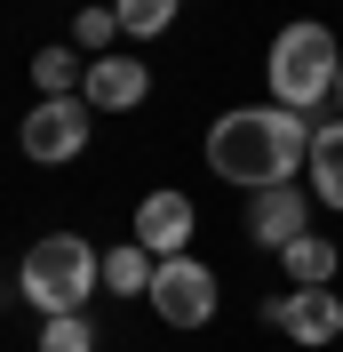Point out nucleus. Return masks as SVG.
Listing matches in <instances>:
<instances>
[{
  "instance_id": "obj_13",
  "label": "nucleus",
  "mask_w": 343,
  "mask_h": 352,
  "mask_svg": "<svg viewBox=\"0 0 343 352\" xmlns=\"http://www.w3.org/2000/svg\"><path fill=\"white\" fill-rule=\"evenodd\" d=\"M80 80H88V65H80V48H40L32 56V88H48V96H80Z\"/></svg>"
},
{
  "instance_id": "obj_15",
  "label": "nucleus",
  "mask_w": 343,
  "mask_h": 352,
  "mask_svg": "<svg viewBox=\"0 0 343 352\" xmlns=\"http://www.w3.org/2000/svg\"><path fill=\"white\" fill-rule=\"evenodd\" d=\"M40 352H96V320H88V312H56V320H40Z\"/></svg>"
},
{
  "instance_id": "obj_12",
  "label": "nucleus",
  "mask_w": 343,
  "mask_h": 352,
  "mask_svg": "<svg viewBox=\"0 0 343 352\" xmlns=\"http://www.w3.org/2000/svg\"><path fill=\"white\" fill-rule=\"evenodd\" d=\"M152 272H160V256L136 248V241L104 256V288H112V296H152Z\"/></svg>"
},
{
  "instance_id": "obj_1",
  "label": "nucleus",
  "mask_w": 343,
  "mask_h": 352,
  "mask_svg": "<svg viewBox=\"0 0 343 352\" xmlns=\"http://www.w3.org/2000/svg\"><path fill=\"white\" fill-rule=\"evenodd\" d=\"M311 160V120L287 104H232L215 112L208 129V168L239 192H272V184H296V168Z\"/></svg>"
},
{
  "instance_id": "obj_7",
  "label": "nucleus",
  "mask_w": 343,
  "mask_h": 352,
  "mask_svg": "<svg viewBox=\"0 0 343 352\" xmlns=\"http://www.w3.org/2000/svg\"><path fill=\"white\" fill-rule=\"evenodd\" d=\"M192 232H200L192 192L160 184V192H144V200H136V248H152L160 264H168V256H192Z\"/></svg>"
},
{
  "instance_id": "obj_10",
  "label": "nucleus",
  "mask_w": 343,
  "mask_h": 352,
  "mask_svg": "<svg viewBox=\"0 0 343 352\" xmlns=\"http://www.w3.org/2000/svg\"><path fill=\"white\" fill-rule=\"evenodd\" d=\"M303 176H311V200L343 217V112L311 120V160H303Z\"/></svg>"
},
{
  "instance_id": "obj_9",
  "label": "nucleus",
  "mask_w": 343,
  "mask_h": 352,
  "mask_svg": "<svg viewBox=\"0 0 343 352\" xmlns=\"http://www.w3.org/2000/svg\"><path fill=\"white\" fill-rule=\"evenodd\" d=\"M80 88H88V112H136L152 96V65L144 56H96Z\"/></svg>"
},
{
  "instance_id": "obj_16",
  "label": "nucleus",
  "mask_w": 343,
  "mask_h": 352,
  "mask_svg": "<svg viewBox=\"0 0 343 352\" xmlns=\"http://www.w3.org/2000/svg\"><path fill=\"white\" fill-rule=\"evenodd\" d=\"M112 32H120V16H112V8H80V16H72V48H80L88 65H96V56H112Z\"/></svg>"
},
{
  "instance_id": "obj_8",
  "label": "nucleus",
  "mask_w": 343,
  "mask_h": 352,
  "mask_svg": "<svg viewBox=\"0 0 343 352\" xmlns=\"http://www.w3.org/2000/svg\"><path fill=\"white\" fill-rule=\"evenodd\" d=\"M311 232V200L296 184H272V192H248V241L256 248H287Z\"/></svg>"
},
{
  "instance_id": "obj_11",
  "label": "nucleus",
  "mask_w": 343,
  "mask_h": 352,
  "mask_svg": "<svg viewBox=\"0 0 343 352\" xmlns=\"http://www.w3.org/2000/svg\"><path fill=\"white\" fill-rule=\"evenodd\" d=\"M279 264H287V280H296V288H327V280H335V241H320V232H303V241H287V248H279Z\"/></svg>"
},
{
  "instance_id": "obj_14",
  "label": "nucleus",
  "mask_w": 343,
  "mask_h": 352,
  "mask_svg": "<svg viewBox=\"0 0 343 352\" xmlns=\"http://www.w3.org/2000/svg\"><path fill=\"white\" fill-rule=\"evenodd\" d=\"M176 8H184V0H112V16H120L128 41H160V32L176 24Z\"/></svg>"
},
{
  "instance_id": "obj_6",
  "label": "nucleus",
  "mask_w": 343,
  "mask_h": 352,
  "mask_svg": "<svg viewBox=\"0 0 343 352\" xmlns=\"http://www.w3.org/2000/svg\"><path fill=\"white\" fill-rule=\"evenodd\" d=\"M263 320H272L287 344L320 352V344H335V336H343V296H335V288H287V296L263 305Z\"/></svg>"
},
{
  "instance_id": "obj_3",
  "label": "nucleus",
  "mask_w": 343,
  "mask_h": 352,
  "mask_svg": "<svg viewBox=\"0 0 343 352\" xmlns=\"http://www.w3.org/2000/svg\"><path fill=\"white\" fill-rule=\"evenodd\" d=\"M24 305L40 312V320H56V312H88V288H104V256L80 241V232H40V241L24 248Z\"/></svg>"
},
{
  "instance_id": "obj_2",
  "label": "nucleus",
  "mask_w": 343,
  "mask_h": 352,
  "mask_svg": "<svg viewBox=\"0 0 343 352\" xmlns=\"http://www.w3.org/2000/svg\"><path fill=\"white\" fill-rule=\"evenodd\" d=\"M335 65H343V41L320 16H296V24H279L272 56H263V88H272V104L311 120L320 104H335Z\"/></svg>"
},
{
  "instance_id": "obj_5",
  "label": "nucleus",
  "mask_w": 343,
  "mask_h": 352,
  "mask_svg": "<svg viewBox=\"0 0 343 352\" xmlns=\"http://www.w3.org/2000/svg\"><path fill=\"white\" fill-rule=\"evenodd\" d=\"M215 305H224V280H215L200 256H168L152 272V312H160L168 329H208Z\"/></svg>"
},
{
  "instance_id": "obj_4",
  "label": "nucleus",
  "mask_w": 343,
  "mask_h": 352,
  "mask_svg": "<svg viewBox=\"0 0 343 352\" xmlns=\"http://www.w3.org/2000/svg\"><path fill=\"white\" fill-rule=\"evenodd\" d=\"M88 96H40V104L24 112V129H16V144H24V160H40V168H64V160H80L88 153Z\"/></svg>"
},
{
  "instance_id": "obj_17",
  "label": "nucleus",
  "mask_w": 343,
  "mask_h": 352,
  "mask_svg": "<svg viewBox=\"0 0 343 352\" xmlns=\"http://www.w3.org/2000/svg\"><path fill=\"white\" fill-rule=\"evenodd\" d=\"M335 112H343V65H335Z\"/></svg>"
}]
</instances>
